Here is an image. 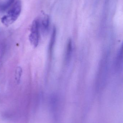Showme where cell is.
I'll list each match as a JSON object with an SVG mask.
<instances>
[{
    "mask_svg": "<svg viewBox=\"0 0 123 123\" xmlns=\"http://www.w3.org/2000/svg\"><path fill=\"white\" fill-rule=\"evenodd\" d=\"M21 1L17 0L8 12L7 15L4 16L1 18V22L6 26L13 24L19 16L21 11Z\"/></svg>",
    "mask_w": 123,
    "mask_h": 123,
    "instance_id": "cell-1",
    "label": "cell"
},
{
    "mask_svg": "<svg viewBox=\"0 0 123 123\" xmlns=\"http://www.w3.org/2000/svg\"><path fill=\"white\" fill-rule=\"evenodd\" d=\"M40 22L38 19H35L31 26V33L29 36V39L31 44L34 47L39 44V40Z\"/></svg>",
    "mask_w": 123,
    "mask_h": 123,
    "instance_id": "cell-2",
    "label": "cell"
},
{
    "mask_svg": "<svg viewBox=\"0 0 123 123\" xmlns=\"http://www.w3.org/2000/svg\"><path fill=\"white\" fill-rule=\"evenodd\" d=\"M123 63V48L122 46L118 53L115 61V67L117 70L122 68Z\"/></svg>",
    "mask_w": 123,
    "mask_h": 123,
    "instance_id": "cell-3",
    "label": "cell"
},
{
    "mask_svg": "<svg viewBox=\"0 0 123 123\" xmlns=\"http://www.w3.org/2000/svg\"><path fill=\"white\" fill-rule=\"evenodd\" d=\"M50 19L49 16L47 15H44L41 24L40 23V26L42 28V30L44 33H47L49 29Z\"/></svg>",
    "mask_w": 123,
    "mask_h": 123,
    "instance_id": "cell-4",
    "label": "cell"
},
{
    "mask_svg": "<svg viewBox=\"0 0 123 123\" xmlns=\"http://www.w3.org/2000/svg\"><path fill=\"white\" fill-rule=\"evenodd\" d=\"M22 69L20 67H17L15 70V79L17 84H19L21 80V77L22 74Z\"/></svg>",
    "mask_w": 123,
    "mask_h": 123,
    "instance_id": "cell-5",
    "label": "cell"
},
{
    "mask_svg": "<svg viewBox=\"0 0 123 123\" xmlns=\"http://www.w3.org/2000/svg\"><path fill=\"white\" fill-rule=\"evenodd\" d=\"M14 0H7L6 1L1 4L0 5V11H6L13 3Z\"/></svg>",
    "mask_w": 123,
    "mask_h": 123,
    "instance_id": "cell-6",
    "label": "cell"
},
{
    "mask_svg": "<svg viewBox=\"0 0 123 123\" xmlns=\"http://www.w3.org/2000/svg\"><path fill=\"white\" fill-rule=\"evenodd\" d=\"M72 51V42L71 40H69L67 44L66 52V59L67 60L70 58Z\"/></svg>",
    "mask_w": 123,
    "mask_h": 123,
    "instance_id": "cell-7",
    "label": "cell"
},
{
    "mask_svg": "<svg viewBox=\"0 0 123 123\" xmlns=\"http://www.w3.org/2000/svg\"><path fill=\"white\" fill-rule=\"evenodd\" d=\"M56 36V29H53V31L52 34V37H51V40L50 43V50L51 51L52 49L53 46L54 44V43L55 41Z\"/></svg>",
    "mask_w": 123,
    "mask_h": 123,
    "instance_id": "cell-8",
    "label": "cell"
}]
</instances>
